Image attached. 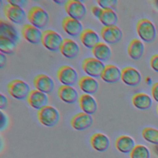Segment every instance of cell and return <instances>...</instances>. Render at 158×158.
Masks as SVG:
<instances>
[{"mask_svg": "<svg viewBox=\"0 0 158 158\" xmlns=\"http://www.w3.org/2000/svg\"><path fill=\"white\" fill-rule=\"evenodd\" d=\"M59 51L63 56L72 59L75 58L79 54L80 47L73 40L65 38Z\"/></svg>", "mask_w": 158, "mask_h": 158, "instance_id": "17", "label": "cell"}, {"mask_svg": "<svg viewBox=\"0 0 158 158\" xmlns=\"http://www.w3.org/2000/svg\"><path fill=\"white\" fill-rule=\"evenodd\" d=\"M4 12L10 21L16 24L22 23L26 19V13L22 8L10 4L4 7Z\"/></svg>", "mask_w": 158, "mask_h": 158, "instance_id": "11", "label": "cell"}, {"mask_svg": "<svg viewBox=\"0 0 158 158\" xmlns=\"http://www.w3.org/2000/svg\"><path fill=\"white\" fill-rule=\"evenodd\" d=\"M27 99L28 104L32 108L38 110L46 106L48 102V97L46 94L37 89L31 90Z\"/></svg>", "mask_w": 158, "mask_h": 158, "instance_id": "12", "label": "cell"}, {"mask_svg": "<svg viewBox=\"0 0 158 158\" xmlns=\"http://www.w3.org/2000/svg\"><path fill=\"white\" fill-rule=\"evenodd\" d=\"M78 86L85 94H93L99 89V83L94 78L89 76H83L79 79Z\"/></svg>", "mask_w": 158, "mask_h": 158, "instance_id": "22", "label": "cell"}, {"mask_svg": "<svg viewBox=\"0 0 158 158\" xmlns=\"http://www.w3.org/2000/svg\"><path fill=\"white\" fill-rule=\"evenodd\" d=\"M91 147L98 152H104L110 146L109 137L102 133H96L90 138Z\"/></svg>", "mask_w": 158, "mask_h": 158, "instance_id": "18", "label": "cell"}, {"mask_svg": "<svg viewBox=\"0 0 158 158\" xmlns=\"http://www.w3.org/2000/svg\"><path fill=\"white\" fill-rule=\"evenodd\" d=\"M7 91L14 98L23 100L27 98L31 90L27 83L19 79H15L8 84Z\"/></svg>", "mask_w": 158, "mask_h": 158, "instance_id": "4", "label": "cell"}, {"mask_svg": "<svg viewBox=\"0 0 158 158\" xmlns=\"http://www.w3.org/2000/svg\"><path fill=\"white\" fill-rule=\"evenodd\" d=\"M150 152L144 145H136L130 153V158H149Z\"/></svg>", "mask_w": 158, "mask_h": 158, "instance_id": "32", "label": "cell"}, {"mask_svg": "<svg viewBox=\"0 0 158 158\" xmlns=\"http://www.w3.org/2000/svg\"><path fill=\"white\" fill-rule=\"evenodd\" d=\"M8 105V99L6 96L1 93L0 94V109L1 110L5 109Z\"/></svg>", "mask_w": 158, "mask_h": 158, "instance_id": "37", "label": "cell"}, {"mask_svg": "<svg viewBox=\"0 0 158 158\" xmlns=\"http://www.w3.org/2000/svg\"><path fill=\"white\" fill-rule=\"evenodd\" d=\"M155 152H156V154L158 156V145H156L155 146Z\"/></svg>", "mask_w": 158, "mask_h": 158, "instance_id": "42", "label": "cell"}, {"mask_svg": "<svg viewBox=\"0 0 158 158\" xmlns=\"http://www.w3.org/2000/svg\"><path fill=\"white\" fill-rule=\"evenodd\" d=\"M81 43L88 49H93L100 43V38L96 32L91 29H85L80 36Z\"/></svg>", "mask_w": 158, "mask_h": 158, "instance_id": "23", "label": "cell"}, {"mask_svg": "<svg viewBox=\"0 0 158 158\" xmlns=\"http://www.w3.org/2000/svg\"><path fill=\"white\" fill-rule=\"evenodd\" d=\"M38 118L43 125L47 127H53L59 122L60 114L56 108L47 105L38 110Z\"/></svg>", "mask_w": 158, "mask_h": 158, "instance_id": "1", "label": "cell"}, {"mask_svg": "<svg viewBox=\"0 0 158 158\" xmlns=\"http://www.w3.org/2000/svg\"><path fill=\"white\" fill-rule=\"evenodd\" d=\"M28 20L31 25L38 28H43L47 26L49 20L48 12L40 6L31 7L27 15Z\"/></svg>", "mask_w": 158, "mask_h": 158, "instance_id": "2", "label": "cell"}, {"mask_svg": "<svg viewBox=\"0 0 158 158\" xmlns=\"http://www.w3.org/2000/svg\"><path fill=\"white\" fill-rule=\"evenodd\" d=\"M102 9L99 6H93L91 7V13L93 14V15L94 16H95L97 19H99L100 15H101L102 14Z\"/></svg>", "mask_w": 158, "mask_h": 158, "instance_id": "36", "label": "cell"}, {"mask_svg": "<svg viewBox=\"0 0 158 158\" xmlns=\"http://www.w3.org/2000/svg\"><path fill=\"white\" fill-rule=\"evenodd\" d=\"M63 41L61 35L54 30H47L43 32L41 43L49 51L56 52L60 50Z\"/></svg>", "mask_w": 158, "mask_h": 158, "instance_id": "5", "label": "cell"}, {"mask_svg": "<svg viewBox=\"0 0 158 158\" xmlns=\"http://www.w3.org/2000/svg\"><path fill=\"white\" fill-rule=\"evenodd\" d=\"M99 20L104 25V27H112L116 25L118 17L115 12L110 9H103Z\"/></svg>", "mask_w": 158, "mask_h": 158, "instance_id": "29", "label": "cell"}, {"mask_svg": "<svg viewBox=\"0 0 158 158\" xmlns=\"http://www.w3.org/2000/svg\"><path fill=\"white\" fill-rule=\"evenodd\" d=\"M79 105L83 112L91 115L95 114L98 110L97 102L90 94H81L79 98Z\"/></svg>", "mask_w": 158, "mask_h": 158, "instance_id": "21", "label": "cell"}, {"mask_svg": "<svg viewBox=\"0 0 158 158\" xmlns=\"http://www.w3.org/2000/svg\"><path fill=\"white\" fill-rule=\"evenodd\" d=\"M57 94L60 99L67 104H73L78 99L77 91L70 86H60L58 89Z\"/></svg>", "mask_w": 158, "mask_h": 158, "instance_id": "20", "label": "cell"}, {"mask_svg": "<svg viewBox=\"0 0 158 158\" xmlns=\"http://www.w3.org/2000/svg\"><path fill=\"white\" fill-rule=\"evenodd\" d=\"M92 53L94 58L102 62L109 60L112 55L110 48L102 42L99 43L92 49Z\"/></svg>", "mask_w": 158, "mask_h": 158, "instance_id": "25", "label": "cell"}, {"mask_svg": "<svg viewBox=\"0 0 158 158\" xmlns=\"http://www.w3.org/2000/svg\"><path fill=\"white\" fill-rule=\"evenodd\" d=\"M142 136L146 141L158 145V130L151 127L145 128L142 131Z\"/></svg>", "mask_w": 158, "mask_h": 158, "instance_id": "31", "label": "cell"}, {"mask_svg": "<svg viewBox=\"0 0 158 158\" xmlns=\"http://www.w3.org/2000/svg\"><path fill=\"white\" fill-rule=\"evenodd\" d=\"M16 43L9 38L0 36V51L4 54H12L16 49Z\"/></svg>", "mask_w": 158, "mask_h": 158, "instance_id": "30", "label": "cell"}, {"mask_svg": "<svg viewBox=\"0 0 158 158\" xmlns=\"http://www.w3.org/2000/svg\"><path fill=\"white\" fill-rule=\"evenodd\" d=\"M0 36L9 38L15 43L20 40L19 33L14 26L3 20H0Z\"/></svg>", "mask_w": 158, "mask_h": 158, "instance_id": "26", "label": "cell"}, {"mask_svg": "<svg viewBox=\"0 0 158 158\" xmlns=\"http://www.w3.org/2000/svg\"><path fill=\"white\" fill-rule=\"evenodd\" d=\"M122 71L120 69L112 64L105 66L104 70L101 76V78L108 83H114L121 80Z\"/></svg>", "mask_w": 158, "mask_h": 158, "instance_id": "19", "label": "cell"}, {"mask_svg": "<svg viewBox=\"0 0 158 158\" xmlns=\"http://www.w3.org/2000/svg\"><path fill=\"white\" fill-rule=\"evenodd\" d=\"M157 112H158V106H157Z\"/></svg>", "mask_w": 158, "mask_h": 158, "instance_id": "43", "label": "cell"}, {"mask_svg": "<svg viewBox=\"0 0 158 158\" xmlns=\"http://www.w3.org/2000/svg\"><path fill=\"white\" fill-rule=\"evenodd\" d=\"M150 65L154 71L158 72V54H155L152 56L150 60Z\"/></svg>", "mask_w": 158, "mask_h": 158, "instance_id": "34", "label": "cell"}, {"mask_svg": "<svg viewBox=\"0 0 158 158\" xmlns=\"http://www.w3.org/2000/svg\"><path fill=\"white\" fill-rule=\"evenodd\" d=\"M132 104L138 109L148 110L152 106V99L151 97L143 93L135 94L132 98Z\"/></svg>", "mask_w": 158, "mask_h": 158, "instance_id": "28", "label": "cell"}, {"mask_svg": "<svg viewBox=\"0 0 158 158\" xmlns=\"http://www.w3.org/2000/svg\"><path fill=\"white\" fill-rule=\"evenodd\" d=\"M144 46L138 39L132 40L128 46V54L130 57L135 60H139L144 54Z\"/></svg>", "mask_w": 158, "mask_h": 158, "instance_id": "27", "label": "cell"}, {"mask_svg": "<svg viewBox=\"0 0 158 158\" xmlns=\"http://www.w3.org/2000/svg\"><path fill=\"white\" fill-rule=\"evenodd\" d=\"M151 93L153 99L158 102V82L155 83L152 87Z\"/></svg>", "mask_w": 158, "mask_h": 158, "instance_id": "38", "label": "cell"}, {"mask_svg": "<svg viewBox=\"0 0 158 158\" xmlns=\"http://www.w3.org/2000/svg\"><path fill=\"white\" fill-rule=\"evenodd\" d=\"M65 10L69 17L80 20L83 19L86 14V8L85 6L80 1L69 0L65 4Z\"/></svg>", "mask_w": 158, "mask_h": 158, "instance_id": "8", "label": "cell"}, {"mask_svg": "<svg viewBox=\"0 0 158 158\" xmlns=\"http://www.w3.org/2000/svg\"><path fill=\"white\" fill-rule=\"evenodd\" d=\"M62 27L67 34L73 37L80 36L83 31L81 22L79 20L70 17H66L63 19L62 22Z\"/></svg>", "mask_w": 158, "mask_h": 158, "instance_id": "15", "label": "cell"}, {"mask_svg": "<svg viewBox=\"0 0 158 158\" xmlns=\"http://www.w3.org/2000/svg\"><path fill=\"white\" fill-rule=\"evenodd\" d=\"M23 37L29 43L38 44L41 43L43 33L39 28L30 24H25L22 29Z\"/></svg>", "mask_w": 158, "mask_h": 158, "instance_id": "16", "label": "cell"}, {"mask_svg": "<svg viewBox=\"0 0 158 158\" xmlns=\"http://www.w3.org/2000/svg\"><path fill=\"white\" fill-rule=\"evenodd\" d=\"M97 3L99 6L102 9L115 10L117 5V0H97Z\"/></svg>", "mask_w": 158, "mask_h": 158, "instance_id": "33", "label": "cell"}, {"mask_svg": "<svg viewBox=\"0 0 158 158\" xmlns=\"http://www.w3.org/2000/svg\"><path fill=\"white\" fill-rule=\"evenodd\" d=\"M7 63V57L3 53H1L0 54V68H3Z\"/></svg>", "mask_w": 158, "mask_h": 158, "instance_id": "40", "label": "cell"}, {"mask_svg": "<svg viewBox=\"0 0 158 158\" xmlns=\"http://www.w3.org/2000/svg\"><path fill=\"white\" fill-rule=\"evenodd\" d=\"M33 85L36 89L45 94L51 93L55 87L53 80L50 77L43 73L37 75L34 78Z\"/></svg>", "mask_w": 158, "mask_h": 158, "instance_id": "13", "label": "cell"}, {"mask_svg": "<svg viewBox=\"0 0 158 158\" xmlns=\"http://www.w3.org/2000/svg\"><path fill=\"white\" fill-rule=\"evenodd\" d=\"M7 2L10 4H12L13 6H17L21 8L23 7H25L28 2V1L26 0H13V1H7Z\"/></svg>", "mask_w": 158, "mask_h": 158, "instance_id": "35", "label": "cell"}, {"mask_svg": "<svg viewBox=\"0 0 158 158\" xmlns=\"http://www.w3.org/2000/svg\"><path fill=\"white\" fill-rule=\"evenodd\" d=\"M93 123L91 115L85 112H79L74 115L70 120L72 127L77 131H84L89 128Z\"/></svg>", "mask_w": 158, "mask_h": 158, "instance_id": "10", "label": "cell"}, {"mask_svg": "<svg viewBox=\"0 0 158 158\" xmlns=\"http://www.w3.org/2000/svg\"><path fill=\"white\" fill-rule=\"evenodd\" d=\"M105 66L104 63L94 57H88L82 62V69L88 76L93 78L101 77Z\"/></svg>", "mask_w": 158, "mask_h": 158, "instance_id": "6", "label": "cell"}, {"mask_svg": "<svg viewBox=\"0 0 158 158\" xmlns=\"http://www.w3.org/2000/svg\"><path fill=\"white\" fill-rule=\"evenodd\" d=\"M122 81L127 85L136 86L141 81V75L135 68L126 67L122 70Z\"/></svg>", "mask_w": 158, "mask_h": 158, "instance_id": "14", "label": "cell"}, {"mask_svg": "<svg viewBox=\"0 0 158 158\" xmlns=\"http://www.w3.org/2000/svg\"><path fill=\"white\" fill-rule=\"evenodd\" d=\"M1 130H2L5 129L6 127V125L7 124V118L6 116V115L1 111Z\"/></svg>", "mask_w": 158, "mask_h": 158, "instance_id": "39", "label": "cell"}, {"mask_svg": "<svg viewBox=\"0 0 158 158\" xmlns=\"http://www.w3.org/2000/svg\"><path fill=\"white\" fill-rule=\"evenodd\" d=\"M116 149L123 154L131 153L135 147V142L134 139L127 135H122L118 136L115 141Z\"/></svg>", "mask_w": 158, "mask_h": 158, "instance_id": "24", "label": "cell"}, {"mask_svg": "<svg viewBox=\"0 0 158 158\" xmlns=\"http://www.w3.org/2000/svg\"><path fill=\"white\" fill-rule=\"evenodd\" d=\"M101 35L106 43L114 44L121 41L123 37V32L117 25L103 27L101 31Z\"/></svg>", "mask_w": 158, "mask_h": 158, "instance_id": "9", "label": "cell"}, {"mask_svg": "<svg viewBox=\"0 0 158 158\" xmlns=\"http://www.w3.org/2000/svg\"><path fill=\"white\" fill-rule=\"evenodd\" d=\"M136 31L139 37L144 42L151 43L156 38V29L154 25L147 19L139 20L136 24Z\"/></svg>", "mask_w": 158, "mask_h": 158, "instance_id": "3", "label": "cell"}, {"mask_svg": "<svg viewBox=\"0 0 158 158\" xmlns=\"http://www.w3.org/2000/svg\"><path fill=\"white\" fill-rule=\"evenodd\" d=\"M57 77L63 85L70 86L75 85L78 80L77 72L69 65L60 67L57 70Z\"/></svg>", "mask_w": 158, "mask_h": 158, "instance_id": "7", "label": "cell"}, {"mask_svg": "<svg viewBox=\"0 0 158 158\" xmlns=\"http://www.w3.org/2000/svg\"><path fill=\"white\" fill-rule=\"evenodd\" d=\"M54 2L59 4V5H62L63 4H64V5H65L67 1H54Z\"/></svg>", "mask_w": 158, "mask_h": 158, "instance_id": "41", "label": "cell"}]
</instances>
